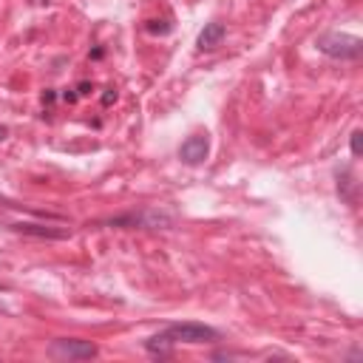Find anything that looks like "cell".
<instances>
[{
    "instance_id": "cell-1",
    "label": "cell",
    "mask_w": 363,
    "mask_h": 363,
    "mask_svg": "<svg viewBox=\"0 0 363 363\" xmlns=\"http://www.w3.org/2000/svg\"><path fill=\"white\" fill-rule=\"evenodd\" d=\"M318 48L332 60H357L363 54V40L343 31H329L318 37Z\"/></svg>"
},
{
    "instance_id": "cell-2",
    "label": "cell",
    "mask_w": 363,
    "mask_h": 363,
    "mask_svg": "<svg viewBox=\"0 0 363 363\" xmlns=\"http://www.w3.org/2000/svg\"><path fill=\"white\" fill-rule=\"evenodd\" d=\"M170 335L173 343H213L218 340V332L213 326H204V323H193V320H184V323H173L164 329Z\"/></svg>"
},
{
    "instance_id": "cell-3",
    "label": "cell",
    "mask_w": 363,
    "mask_h": 363,
    "mask_svg": "<svg viewBox=\"0 0 363 363\" xmlns=\"http://www.w3.org/2000/svg\"><path fill=\"white\" fill-rule=\"evenodd\" d=\"M51 354L62 360H88L96 354V343L79 340V337H60L51 343Z\"/></svg>"
},
{
    "instance_id": "cell-4",
    "label": "cell",
    "mask_w": 363,
    "mask_h": 363,
    "mask_svg": "<svg viewBox=\"0 0 363 363\" xmlns=\"http://www.w3.org/2000/svg\"><path fill=\"white\" fill-rule=\"evenodd\" d=\"M207 153H210L207 136H190V139H184L182 147H179V156H182V162H187V164H201V162L207 159Z\"/></svg>"
},
{
    "instance_id": "cell-5",
    "label": "cell",
    "mask_w": 363,
    "mask_h": 363,
    "mask_svg": "<svg viewBox=\"0 0 363 363\" xmlns=\"http://www.w3.org/2000/svg\"><path fill=\"white\" fill-rule=\"evenodd\" d=\"M111 224L113 227H162V224H170V218L162 213H130V216L111 218Z\"/></svg>"
},
{
    "instance_id": "cell-6",
    "label": "cell",
    "mask_w": 363,
    "mask_h": 363,
    "mask_svg": "<svg viewBox=\"0 0 363 363\" xmlns=\"http://www.w3.org/2000/svg\"><path fill=\"white\" fill-rule=\"evenodd\" d=\"M17 233L23 235H34V238H68L71 230L68 227H48V224H31V221H17L11 224Z\"/></svg>"
},
{
    "instance_id": "cell-7",
    "label": "cell",
    "mask_w": 363,
    "mask_h": 363,
    "mask_svg": "<svg viewBox=\"0 0 363 363\" xmlns=\"http://www.w3.org/2000/svg\"><path fill=\"white\" fill-rule=\"evenodd\" d=\"M224 26L221 23H207L204 28H201V34H199V48H216L221 40H224Z\"/></svg>"
},
{
    "instance_id": "cell-8",
    "label": "cell",
    "mask_w": 363,
    "mask_h": 363,
    "mask_svg": "<svg viewBox=\"0 0 363 363\" xmlns=\"http://www.w3.org/2000/svg\"><path fill=\"white\" fill-rule=\"evenodd\" d=\"M145 349H147L150 354L164 357V354H170V352H173V340H170V335H167V332H162V335L147 337V340H145Z\"/></svg>"
},
{
    "instance_id": "cell-9",
    "label": "cell",
    "mask_w": 363,
    "mask_h": 363,
    "mask_svg": "<svg viewBox=\"0 0 363 363\" xmlns=\"http://www.w3.org/2000/svg\"><path fill=\"white\" fill-rule=\"evenodd\" d=\"M156 23H159V20H150V23H147V31H150V34H156V31H159V34H167V31H170V26H156Z\"/></svg>"
},
{
    "instance_id": "cell-10",
    "label": "cell",
    "mask_w": 363,
    "mask_h": 363,
    "mask_svg": "<svg viewBox=\"0 0 363 363\" xmlns=\"http://www.w3.org/2000/svg\"><path fill=\"white\" fill-rule=\"evenodd\" d=\"M360 136H363L360 130L352 133V153H354V156H360Z\"/></svg>"
},
{
    "instance_id": "cell-11",
    "label": "cell",
    "mask_w": 363,
    "mask_h": 363,
    "mask_svg": "<svg viewBox=\"0 0 363 363\" xmlns=\"http://www.w3.org/2000/svg\"><path fill=\"white\" fill-rule=\"evenodd\" d=\"M113 99H116V91H108V94H105V96H102V102H105V105H111V102H113Z\"/></svg>"
},
{
    "instance_id": "cell-12",
    "label": "cell",
    "mask_w": 363,
    "mask_h": 363,
    "mask_svg": "<svg viewBox=\"0 0 363 363\" xmlns=\"http://www.w3.org/2000/svg\"><path fill=\"white\" fill-rule=\"evenodd\" d=\"M0 139H6V128H0Z\"/></svg>"
}]
</instances>
